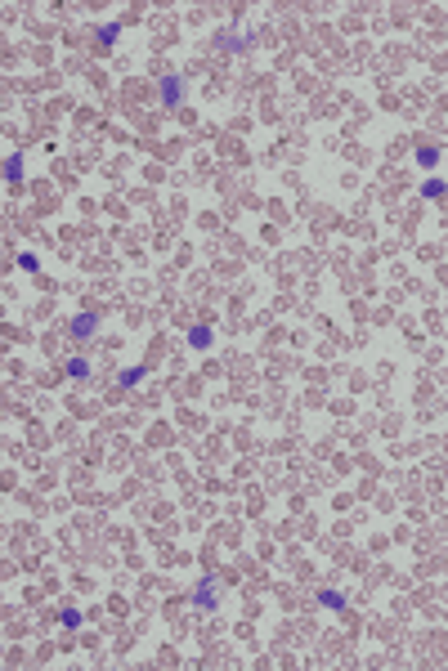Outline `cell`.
<instances>
[{
	"label": "cell",
	"instance_id": "3957f363",
	"mask_svg": "<svg viewBox=\"0 0 448 671\" xmlns=\"http://www.w3.org/2000/svg\"><path fill=\"white\" fill-rule=\"evenodd\" d=\"M215 45H220V50H229V54H247V50H256V32H247V27L220 32V36H215Z\"/></svg>",
	"mask_w": 448,
	"mask_h": 671
},
{
	"label": "cell",
	"instance_id": "5b68a950",
	"mask_svg": "<svg viewBox=\"0 0 448 671\" xmlns=\"http://www.w3.org/2000/svg\"><path fill=\"white\" fill-rule=\"evenodd\" d=\"M121 27H126V22H121V18H108V22H99V27H94V45H99V50L108 54V50H113V45H117Z\"/></svg>",
	"mask_w": 448,
	"mask_h": 671
},
{
	"label": "cell",
	"instance_id": "ba28073f",
	"mask_svg": "<svg viewBox=\"0 0 448 671\" xmlns=\"http://www.w3.org/2000/svg\"><path fill=\"white\" fill-rule=\"evenodd\" d=\"M417 166L435 175V166H440V148H435V143H421V148H417Z\"/></svg>",
	"mask_w": 448,
	"mask_h": 671
},
{
	"label": "cell",
	"instance_id": "52a82bcc",
	"mask_svg": "<svg viewBox=\"0 0 448 671\" xmlns=\"http://www.w3.org/2000/svg\"><path fill=\"white\" fill-rule=\"evenodd\" d=\"M417 193H421V197H426V202H440V197H444V179H440V175H426V179H421V188H417Z\"/></svg>",
	"mask_w": 448,
	"mask_h": 671
},
{
	"label": "cell",
	"instance_id": "8992f818",
	"mask_svg": "<svg viewBox=\"0 0 448 671\" xmlns=\"http://www.w3.org/2000/svg\"><path fill=\"white\" fill-rule=\"evenodd\" d=\"M211 345H215V332H211L207 323H198V327L188 332V349H193V353H207Z\"/></svg>",
	"mask_w": 448,
	"mask_h": 671
},
{
	"label": "cell",
	"instance_id": "8fae6325",
	"mask_svg": "<svg viewBox=\"0 0 448 671\" xmlns=\"http://www.w3.org/2000/svg\"><path fill=\"white\" fill-rule=\"evenodd\" d=\"M143 376H148V367H143V363L126 367V372H121V389H139V385H143Z\"/></svg>",
	"mask_w": 448,
	"mask_h": 671
},
{
	"label": "cell",
	"instance_id": "5bb4252c",
	"mask_svg": "<svg viewBox=\"0 0 448 671\" xmlns=\"http://www.w3.org/2000/svg\"><path fill=\"white\" fill-rule=\"evenodd\" d=\"M18 268H23V273H32V278L41 273V260H36V251H23V255H18Z\"/></svg>",
	"mask_w": 448,
	"mask_h": 671
},
{
	"label": "cell",
	"instance_id": "9c48e42d",
	"mask_svg": "<svg viewBox=\"0 0 448 671\" xmlns=\"http://www.w3.org/2000/svg\"><path fill=\"white\" fill-rule=\"evenodd\" d=\"M5 184L9 188H18L23 184V157L14 152V157H5Z\"/></svg>",
	"mask_w": 448,
	"mask_h": 671
},
{
	"label": "cell",
	"instance_id": "7a4b0ae2",
	"mask_svg": "<svg viewBox=\"0 0 448 671\" xmlns=\"http://www.w3.org/2000/svg\"><path fill=\"white\" fill-rule=\"evenodd\" d=\"M94 332H99V313H94V309H77L68 318V336L72 340H90Z\"/></svg>",
	"mask_w": 448,
	"mask_h": 671
},
{
	"label": "cell",
	"instance_id": "277c9868",
	"mask_svg": "<svg viewBox=\"0 0 448 671\" xmlns=\"http://www.w3.org/2000/svg\"><path fill=\"white\" fill-rule=\"evenodd\" d=\"M162 108L166 112H179V108H184V77H166L162 81Z\"/></svg>",
	"mask_w": 448,
	"mask_h": 671
},
{
	"label": "cell",
	"instance_id": "7c38bea8",
	"mask_svg": "<svg viewBox=\"0 0 448 671\" xmlns=\"http://www.w3.org/2000/svg\"><path fill=\"white\" fill-rule=\"evenodd\" d=\"M58 622H63V631H81V608H77V604H63Z\"/></svg>",
	"mask_w": 448,
	"mask_h": 671
},
{
	"label": "cell",
	"instance_id": "4fadbf2b",
	"mask_svg": "<svg viewBox=\"0 0 448 671\" xmlns=\"http://www.w3.org/2000/svg\"><path fill=\"white\" fill-rule=\"evenodd\" d=\"M86 376H90V363L81 358V353H77V358H68V381H86Z\"/></svg>",
	"mask_w": 448,
	"mask_h": 671
},
{
	"label": "cell",
	"instance_id": "6da1fadb",
	"mask_svg": "<svg viewBox=\"0 0 448 671\" xmlns=\"http://www.w3.org/2000/svg\"><path fill=\"white\" fill-rule=\"evenodd\" d=\"M220 600H224L220 578H202L198 587H193V608H198V613H215V608H220Z\"/></svg>",
	"mask_w": 448,
	"mask_h": 671
},
{
	"label": "cell",
	"instance_id": "30bf717a",
	"mask_svg": "<svg viewBox=\"0 0 448 671\" xmlns=\"http://www.w3.org/2000/svg\"><path fill=\"white\" fill-rule=\"evenodd\" d=\"M319 604L328 613H345V591H319Z\"/></svg>",
	"mask_w": 448,
	"mask_h": 671
}]
</instances>
